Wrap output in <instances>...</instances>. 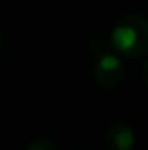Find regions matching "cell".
Here are the masks:
<instances>
[{
	"instance_id": "6da1fadb",
	"label": "cell",
	"mask_w": 148,
	"mask_h": 150,
	"mask_svg": "<svg viewBox=\"0 0 148 150\" xmlns=\"http://www.w3.org/2000/svg\"><path fill=\"white\" fill-rule=\"evenodd\" d=\"M110 46L116 53L137 59L148 53V21L141 15H125L112 29Z\"/></svg>"
},
{
	"instance_id": "7a4b0ae2",
	"label": "cell",
	"mask_w": 148,
	"mask_h": 150,
	"mask_svg": "<svg viewBox=\"0 0 148 150\" xmlns=\"http://www.w3.org/2000/svg\"><path fill=\"white\" fill-rule=\"evenodd\" d=\"M123 76H125L123 63L114 51H108V53L93 59V78L101 88L114 89L116 86L123 82Z\"/></svg>"
},
{
	"instance_id": "3957f363",
	"label": "cell",
	"mask_w": 148,
	"mask_h": 150,
	"mask_svg": "<svg viewBox=\"0 0 148 150\" xmlns=\"http://www.w3.org/2000/svg\"><path fill=\"white\" fill-rule=\"evenodd\" d=\"M104 141L110 150H131L135 144V131L123 122H114L108 125Z\"/></svg>"
},
{
	"instance_id": "277c9868",
	"label": "cell",
	"mask_w": 148,
	"mask_h": 150,
	"mask_svg": "<svg viewBox=\"0 0 148 150\" xmlns=\"http://www.w3.org/2000/svg\"><path fill=\"white\" fill-rule=\"evenodd\" d=\"M108 51H112V46L108 44L106 40H103V38H95V40H91L89 46H87V53L91 55L93 59L101 57V55L108 53Z\"/></svg>"
},
{
	"instance_id": "5b68a950",
	"label": "cell",
	"mask_w": 148,
	"mask_h": 150,
	"mask_svg": "<svg viewBox=\"0 0 148 150\" xmlns=\"http://www.w3.org/2000/svg\"><path fill=\"white\" fill-rule=\"evenodd\" d=\"M27 150H57V148H55V144H53L49 139L38 137V139L30 141V143H29V146H27Z\"/></svg>"
},
{
	"instance_id": "8992f818",
	"label": "cell",
	"mask_w": 148,
	"mask_h": 150,
	"mask_svg": "<svg viewBox=\"0 0 148 150\" xmlns=\"http://www.w3.org/2000/svg\"><path fill=\"white\" fill-rule=\"evenodd\" d=\"M142 80H144V84L148 86V61L144 63V67H142Z\"/></svg>"
},
{
	"instance_id": "52a82bcc",
	"label": "cell",
	"mask_w": 148,
	"mask_h": 150,
	"mask_svg": "<svg viewBox=\"0 0 148 150\" xmlns=\"http://www.w3.org/2000/svg\"><path fill=\"white\" fill-rule=\"evenodd\" d=\"M2 48H4V38H2V34H0V51H2Z\"/></svg>"
},
{
	"instance_id": "ba28073f",
	"label": "cell",
	"mask_w": 148,
	"mask_h": 150,
	"mask_svg": "<svg viewBox=\"0 0 148 150\" xmlns=\"http://www.w3.org/2000/svg\"><path fill=\"white\" fill-rule=\"evenodd\" d=\"M78 150H85V148H78Z\"/></svg>"
}]
</instances>
